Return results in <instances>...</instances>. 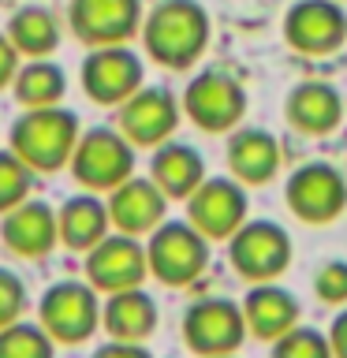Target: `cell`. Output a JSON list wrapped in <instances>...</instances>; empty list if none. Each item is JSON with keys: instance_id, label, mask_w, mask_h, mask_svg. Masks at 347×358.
Segmentation results:
<instances>
[{"instance_id": "obj_1", "label": "cell", "mask_w": 347, "mask_h": 358, "mask_svg": "<svg viewBox=\"0 0 347 358\" xmlns=\"http://www.w3.org/2000/svg\"><path fill=\"white\" fill-rule=\"evenodd\" d=\"M209 11L198 0H161L142 19V49L161 67L183 71L209 49Z\"/></svg>"}, {"instance_id": "obj_2", "label": "cell", "mask_w": 347, "mask_h": 358, "mask_svg": "<svg viewBox=\"0 0 347 358\" xmlns=\"http://www.w3.org/2000/svg\"><path fill=\"white\" fill-rule=\"evenodd\" d=\"M78 120L64 105L45 108H22V116L8 131V150H15L22 161L38 172H60L71 164L75 142H78Z\"/></svg>"}, {"instance_id": "obj_3", "label": "cell", "mask_w": 347, "mask_h": 358, "mask_svg": "<svg viewBox=\"0 0 347 358\" xmlns=\"http://www.w3.org/2000/svg\"><path fill=\"white\" fill-rule=\"evenodd\" d=\"M146 262L164 287H190L209 268V239L190 220H161L146 235Z\"/></svg>"}, {"instance_id": "obj_4", "label": "cell", "mask_w": 347, "mask_h": 358, "mask_svg": "<svg viewBox=\"0 0 347 358\" xmlns=\"http://www.w3.org/2000/svg\"><path fill=\"white\" fill-rule=\"evenodd\" d=\"M101 291L90 280H56L38 302V321L56 343H86L101 329Z\"/></svg>"}, {"instance_id": "obj_5", "label": "cell", "mask_w": 347, "mask_h": 358, "mask_svg": "<svg viewBox=\"0 0 347 358\" xmlns=\"http://www.w3.org/2000/svg\"><path fill=\"white\" fill-rule=\"evenodd\" d=\"M71 176L78 187L94 190V194H108L123 179L134 176V145L127 142L123 131L112 127H90L78 134L75 153H71Z\"/></svg>"}, {"instance_id": "obj_6", "label": "cell", "mask_w": 347, "mask_h": 358, "mask_svg": "<svg viewBox=\"0 0 347 358\" xmlns=\"http://www.w3.org/2000/svg\"><path fill=\"white\" fill-rule=\"evenodd\" d=\"M179 332H183V343L190 355L198 358H213V355H235L243 347L246 332V317L243 306L224 295H209L198 299L183 310V321H179Z\"/></svg>"}, {"instance_id": "obj_7", "label": "cell", "mask_w": 347, "mask_h": 358, "mask_svg": "<svg viewBox=\"0 0 347 358\" xmlns=\"http://www.w3.org/2000/svg\"><path fill=\"white\" fill-rule=\"evenodd\" d=\"M183 112L187 120L201 127L206 134H228L243 123L246 116V90L235 75L228 71H201L198 78H190L183 90Z\"/></svg>"}, {"instance_id": "obj_8", "label": "cell", "mask_w": 347, "mask_h": 358, "mask_svg": "<svg viewBox=\"0 0 347 358\" xmlns=\"http://www.w3.org/2000/svg\"><path fill=\"white\" fill-rule=\"evenodd\" d=\"M291 257V235L276 220H246L228 239V262L246 284H265L288 273Z\"/></svg>"}, {"instance_id": "obj_9", "label": "cell", "mask_w": 347, "mask_h": 358, "mask_svg": "<svg viewBox=\"0 0 347 358\" xmlns=\"http://www.w3.org/2000/svg\"><path fill=\"white\" fill-rule=\"evenodd\" d=\"M284 201L302 224H332L347 209V179L329 161H306L288 176Z\"/></svg>"}, {"instance_id": "obj_10", "label": "cell", "mask_w": 347, "mask_h": 358, "mask_svg": "<svg viewBox=\"0 0 347 358\" xmlns=\"http://www.w3.org/2000/svg\"><path fill=\"white\" fill-rule=\"evenodd\" d=\"M246 213H250V198H246V187L235 176H213V179L206 176L201 187L187 198V220L209 243H228L250 220Z\"/></svg>"}, {"instance_id": "obj_11", "label": "cell", "mask_w": 347, "mask_h": 358, "mask_svg": "<svg viewBox=\"0 0 347 358\" xmlns=\"http://www.w3.org/2000/svg\"><path fill=\"white\" fill-rule=\"evenodd\" d=\"M284 41L302 56H332L347 41V11L340 0H299L284 15Z\"/></svg>"}, {"instance_id": "obj_12", "label": "cell", "mask_w": 347, "mask_h": 358, "mask_svg": "<svg viewBox=\"0 0 347 358\" xmlns=\"http://www.w3.org/2000/svg\"><path fill=\"white\" fill-rule=\"evenodd\" d=\"M142 86V60L127 45H97L83 60V94L94 105L120 108Z\"/></svg>"}, {"instance_id": "obj_13", "label": "cell", "mask_w": 347, "mask_h": 358, "mask_svg": "<svg viewBox=\"0 0 347 358\" xmlns=\"http://www.w3.org/2000/svg\"><path fill=\"white\" fill-rule=\"evenodd\" d=\"M150 276V262H146V243L123 231H108L94 250H86V280L101 295L112 291L142 287Z\"/></svg>"}, {"instance_id": "obj_14", "label": "cell", "mask_w": 347, "mask_h": 358, "mask_svg": "<svg viewBox=\"0 0 347 358\" xmlns=\"http://www.w3.org/2000/svg\"><path fill=\"white\" fill-rule=\"evenodd\" d=\"M142 0H71V8H67L71 34L90 49L127 45L142 30Z\"/></svg>"}, {"instance_id": "obj_15", "label": "cell", "mask_w": 347, "mask_h": 358, "mask_svg": "<svg viewBox=\"0 0 347 358\" xmlns=\"http://www.w3.org/2000/svg\"><path fill=\"white\" fill-rule=\"evenodd\" d=\"M179 101L164 86H139L120 105V131L134 150H157L179 127Z\"/></svg>"}, {"instance_id": "obj_16", "label": "cell", "mask_w": 347, "mask_h": 358, "mask_svg": "<svg viewBox=\"0 0 347 358\" xmlns=\"http://www.w3.org/2000/svg\"><path fill=\"white\" fill-rule=\"evenodd\" d=\"M164 209H168V194L150 176H131L116 190H108L112 228L123 235H134V239H146L164 220Z\"/></svg>"}, {"instance_id": "obj_17", "label": "cell", "mask_w": 347, "mask_h": 358, "mask_svg": "<svg viewBox=\"0 0 347 358\" xmlns=\"http://www.w3.org/2000/svg\"><path fill=\"white\" fill-rule=\"evenodd\" d=\"M0 239L15 257H45L60 243V228H56V209H49L38 198L19 201L15 209H8L0 217Z\"/></svg>"}, {"instance_id": "obj_18", "label": "cell", "mask_w": 347, "mask_h": 358, "mask_svg": "<svg viewBox=\"0 0 347 358\" xmlns=\"http://www.w3.org/2000/svg\"><path fill=\"white\" fill-rule=\"evenodd\" d=\"M284 116L299 134L306 138H325L340 127L344 120V97L332 83H321V78H306L288 94L284 101Z\"/></svg>"}, {"instance_id": "obj_19", "label": "cell", "mask_w": 347, "mask_h": 358, "mask_svg": "<svg viewBox=\"0 0 347 358\" xmlns=\"http://www.w3.org/2000/svg\"><path fill=\"white\" fill-rule=\"evenodd\" d=\"M280 142L265 127H235L228 138V176L243 187H269L280 176Z\"/></svg>"}, {"instance_id": "obj_20", "label": "cell", "mask_w": 347, "mask_h": 358, "mask_svg": "<svg viewBox=\"0 0 347 358\" xmlns=\"http://www.w3.org/2000/svg\"><path fill=\"white\" fill-rule=\"evenodd\" d=\"M243 317H246V332L273 343L276 336H284L288 329L299 324L302 306L288 287H280L276 280H265V284H250V291H246Z\"/></svg>"}, {"instance_id": "obj_21", "label": "cell", "mask_w": 347, "mask_h": 358, "mask_svg": "<svg viewBox=\"0 0 347 358\" xmlns=\"http://www.w3.org/2000/svg\"><path fill=\"white\" fill-rule=\"evenodd\" d=\"M157 302L146 287H127V291H112L101 302V329L108 332V340H131L146 343L157 332Z\"/></svg>"}, {"instance_id": "obj_22", "label": "cell", "mask_w": 347, "mask_h": 358, "mask_svg": "<svg viewBox=\"0 0 347 358\" xmlns=\"http://www.w3.org/2000/svg\"><path fill=\"white\" fill-rule=\"evenodd\" d=\"M150 179L168 194V201H187L206 179V161L187 142H161L150 161Z\"/></svg>"}, {"instance_id": "obj_23", "label": "cell", "mask_w": 347, "mask_h": 358, "mask_svg": "<svg viewBox=\"0 0 347 358\" xmlns=\"http://www.w3.org/2000/svg\"><path fill=\"white\" fill-rule=\"evenodd\" d=\"M108 201H101L94 190L67 198L56 209V228H60V243L75 254H86L108 235Z\"/></svg>"}, {"instance_id": "obj_24", "label": "cell", "mask_w": 347, "mask_h": 358, "mask_svg": "<svg viewBox=\"0 0 347 358\" xmlns=\"http://www.w3.org/2000/svg\"><path fill=\"white\" fill-rule=\"evenodd\" d=\"M4 34L19 49V56H27V60H41V56H52L60 49V19L41 4L19 8L15 15L8 19Z\"/></svg>"}, {"instance_id": "obj_25", "label": "cell", "mask_w": 347, "mask_h": 358, "mask_svg": "<svg viewBox=\"0 0 347 358\" xmlns=\"http://www.w3.org/2000/svg\"><path fill=\"white\" fill-rule=\"evenodd\" d=\"M11 94L22 108H45V105H60L67 94V75L60 64H52L49 56L41 60H30L15 71V83H11Z\"/></svg>"}, {"instance_id": "obj_26", "label": "cell", "mask_w": 347, "mask_h": 358, "mask_svg": "<svg viewBox=\"0 0 347 358\" xmlns=\"http://www.w3.org/2000/svg\"><path fill=\"white\" fill-rule=\"evenodd\" d=\"M0 358H56V340L41 329V321H15L0 329Z\"/></svg>"}, {"instance_id": "obj_27", "label": "cell", "mask_w": 347, "mask_h": 358, "mask_svg": "<svg viewBox=\"0 0 347 358\" xmlns=\"http://www.w3.org/2000/svg\"><path fill=\"white\" fill-rule=\"evenodd\" d=\"M269 358H336L329 336L310 329V324H295L284 336H276L269 347Z\"/></svg>"}, {"instance_id": "obj_28", "label": "cell", "mask_w": 347, "mask_h": 358, "mask_svg": "<svg viewBox=\"0 0 347 358\" xmlns=\"http://www.w3.org/2000/svg\"><path fill=\"white\" fill-rule=\"evenodd\" d=\"M30 187H34V168L15 150H0V217L8 209H15L19 201H27Z\"/></svg>"}, {"instance_id": "obj_29", "label": "cell", "mask_w": 347, "mask_h": 358, "mask_svg": "<svg viewBox=\"0 0 347 358\" xmlns=\"http://www.w3.org/2000/svg\"><path fill=\"white\" fill-rule=\"evenodd\" d=\"M313 295L321 302H329V306H344L347 302V262H340V257L325 262L318 268V276H313Z\"/></svg>"}, {"instance_id": "obj_30", "label": "cell", "mask_w": 347, "mask_h": 358, "mask_svg": "<svg viewBox=\"0 0 347 358\" xmlns=\"http://www.w3.org/2000/svg\"><path fill=\"white\" fill-rule=\"evenodd\" d=\"M22 313H27V284L19 280V273L0 268V329L22 321Z\"/></svg>"}, {"instance_id": "obj_31", "label": "cell", "mask_w": 347, "mask_h": 358, "mask_svg": "<svg viewBox=\"0 0 347 358\" xmlns=\"http://www.w3.org/2000/svg\"><path fill=\"white\" fill-rule=\"evenodd\" d=\"M90 358H153L146 343H131V340H108L101 343Z\"/></svg>"}, {"instance_id": "obj_32", "label": "cell", "mask_w": 347, "mask_h": 358, "mask_svg": "<svg viewBox=\"0 0 347 358\" xmlns=\"http://www.w3.org/2000/svg\"><path fill=\"white\" fill-rule=\"evenodd\" d=\"M15 71H19V49L11 45L8 34H0V90L15 83Z\"/></svg>"}, {"instance_id": "obj_33", "label": "cell", "mask_w": 347, "mask_h": 358, "mask_svg": "<svg viewBox=\"0 0 347 358\" xmlns=\"http://www.w3.org/2000/svg\"><path fill=\"white\" fill-rule=\"evenodd\" d=\"M329 343L336 358H347V310H340L329 324Z\"/></svg>"}, {"instance_id": "obj_34", "label": "cell", "mask_w": 347, "mask_h": 358, "mask_svg": "<svg viewBox=\"0 0 347 358\" xmlns=\"http://www.w3.org/2000/svg\"><path fill=\"white\" fill-rule=\"evenodd\" d=\"M213 358H235V355H213Z\"/></svg>"}]
</instances>
